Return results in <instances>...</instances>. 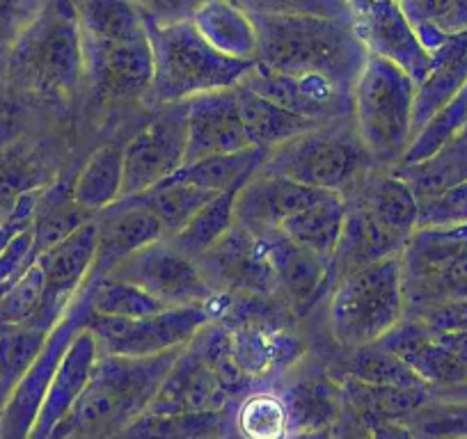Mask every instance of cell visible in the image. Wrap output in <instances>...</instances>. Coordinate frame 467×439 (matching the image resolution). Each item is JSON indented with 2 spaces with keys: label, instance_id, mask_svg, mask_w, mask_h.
Masks as SVG:
<instances>
[{
  "label": "cell",
  "instance_id": "obj_1",
  "mask_svg": "<svg viewBox=\"0 0 467 439\" xmlns=\"http://www.w3.org/2000/svg\"><path fill=\"white\" fill-rule=\"evenodd\" d=\"M259 35L254 65L286 76H323L353 92L367 60L356 24L314 15H253Z\"/></svg>",
  "mask_w": 467,
  "mask_h": 439
},
{
  "label": "cell",
  "instance_id": "obj_2",
  "mask_svg": "<svg viewBox=\"0 0 467 439\" xmlns=\"http://www.w3.org/2000/svg\"><path fill=\"white\" fill-rule=\"evenodd\" d=\"M182 351L151 357L99 355L88 387L51 439H110L150 410Z\"/></svg>",
  "mask_w": 467,
  "mask_h": 439
},
{
  "label": "cell",
  "instance_id": "obj_3",
  "mask_svg": "<svg viewBox=\"0 0 467 439\" xmlns=\"http://www.w3.org/2000/svg\"><path fill=\"white\" fill-rule=\"evenodd\" d=\"M250 383L253 378L236 360L229 327L213 318L182 348L147 412L182 414L227 410L248 392Z\"/></svg>",
  "mask_w": 467,
  "mask_h": 439
},
{
  "label": "cell",
  "instance_id": "obj_4",
  "mask_svg": "<svg viewBox=\"0 0 467 439\" xmlns=\"http://www.w3.org/2000/svg\"><path fill=\"white\" fill-rule=\"evenodd\" d=\"M145 19L154 51L150 94L161 106L236 87L254 66L250 60H236L215 51L188 16L159 21L145 15Z\"/></svg>",
  "mask_w": 467,
  "mask_h": 439
},
{
  "label": "cell",
  "instance_id": "obj_5",
  "mask_svg": "<svg viewBox=\"0 0 467 439\" xmlns=\"http://www.w3.org/2000/svg\"><path fill=\"white\" fill-rule=\"evenodd\" d=\"M417 83L394 62L367 56L353 87V124L376 165L397 168L412 142Z\"/></svg>",
  "mask_w": 467,
  "mask_h": 439
},
{
  "label": "cell",
  "instance_id": "obj_6",
  "mask_svg": "<svg viewBox=\"0 0 467 439\" xmlns=\"http://www.w3.org/2000/svg\"><path fill=\"white\" fill-rule=\"evenodd\" d=\"M406 318L401 254L385 257L341 277L330 302V330L356 351L380 342Z\"/></svg>",
  "mask_w": 467,
  "mask_h": 439
},
{
  "label": "cell",
  "instance_id": "obj_7",
  "mask_svg": "<svg viewBox=\"0 0 467 439\" xmlns=\"http://www.w3.org/2000/svg\"><path fill=\"white\" fill-rule=\"evenodd\" d=\"M12 71L37 92H74L85 78V53L74 0H42L15 39Z\"/></svg>",
  "mask_w": 467,
  "mask_h": 439
},
{
  "label": "cell",
  "instance_id": "obj_8",
  "mask_svg": "<svg viewBox=\"0 0 467 439\" xmlns=\"http://www.w3.org/2000/svg\"><path fill=\"white\" fill-rule=\"evenodd\" d=\"M344 122L348 119L323 124L275 147L262 169L341 197L350 195L376 169V160L358 136L356 124L346 127Z\"/></svg>",
  "mask_w": 467,
  "mask_h": 439
},
{
  "label": "cell",
  "instance_id": "obj_9",
  "mask_svg": "<svg viewBox=\"0 0 467 439\" xmlns=\"http://www.w3.org/2000/svg\"><path fill=\"white\" fill-rule=\"evenodd\" d=\"M406 316L467 300V225L417 227L401 252Z\"/></svg>",
  "mask_w": 467,
  "mask_h": 439
},
{
  "label": "cell",
  "instance_id": "obj_10",
  "mask_svg": "<svg viewBox=\"0 0 467 439\" xmlns=\"http://www.w3.org/2000/svg\"><path fill=\"white\" fill-rule=\"evenodd\" d=\"M213 318L211 304H186L133 318L89 313L88 330L97 339L101 355L151 357L186 348Z\"/></svg>",
  "mask_w": 467,
  "mask_h": 439
},
{
  "label": "cell",
  "instance_id": "obj_11",
  "mask_svg": "<svg viewBox=\"0 0 467 439\" xmlns=\"http://www.w3.org/2000/svg\"><path fill=\"white\" fill-rule=\"evenodd\" d=\"M89 313H92V309H89L88 289H83L78 298L69 304L65 316L53 327L37 360L30 364V369L26 371L19 384L12 389L10 398L0 410V439L30 437L39 410L44 405V398H47L48 387L53 383V375H56L57 366H60L62 357H65L67 348L71 346L76 334L88 325Z\"/></svg>",
  "mask_w": 467,
  "mask_h": 439
},
{
  "label": "cell",
  "instance_id": "obj_12",
  "mask_svg": "<svg viewBox=\"0 0 467 439\" xmlns=\"http://www.w3.org/2000/svg\"><path fill=\"white\" fill-rule=\"evenodd\" d=\"M108 275L140 286L165 307L211 304L220 298L218 291L200 271V263L179 252L168 239H161L129 254Z\"/></svg>",
  "mask_w": 467,
  "mask_h": 439
},
{
  "label": "cell",
  "instance_id": "obj_13",
  "mask_svg": "<svg viewBox=\"0 0 467 439\" xmlns=\"http://www.w3.org/2000/svg\"><path fill=\"white\" fill-rule=\"evenodd\" d=\"M186 101L168 103L142 131L124 145L122 197L140 195L183 168Z\"/></svg>",
  "mask_w": 467,
  "mask_h": 439
},
{
  "label": "cell",
  "instance_id": "obj_14",
  "mask_svg": "<svg viewBox=\"0 0 467 439\" xmlns=\"http://www.w3.org/2000/svg\"><path fill=\"white\" fill-rule=\"evenodd\" d=\"M197 263L220 295L280 298L262 236L239 222H234L232 230L211 245Z\"/></svg>",
  "mask_w": 467,
  "mask_h": 439
},
{
  "label": "cell",
  "instance_id": "obj_15",
  "mask_svg": "<svg viewBox=\"0 0 467 439\" xmlns=\"http://www.w3.org/2000/svg\"><path fill=\"white\" fill-rule=\"evenodd\" d=\"M83 53L85 76L106 97L131 98L151 92L154 51L147 28L119 37H83Z\"/></svg>",
  "mask_w": 467,
  "mask_h": 439
},
{
  "label": "cell",
  "instance_id": "obj_16",
  "mask_svg": "<svg viewBox=\"0 0 467 439\" xmlns=\"http://www.w3.org/2000/svg\"><path fill=\"white\" fill-rule=\"evenodd\" d=\"M97 245L99 236L97 218H94L92 222L67 236L62 243L39 254L37 263L44 271V300L33 321L35 327L51 332L57 321L65 316L69 304L88 284L97 259Z\"/></svg>",
  "mask_w": 467,
  "mask_h": 439
},
{
  "label": "cell",
  "instance_id": "obj_17",
  "mask_svg": "<svg viewBox=\"0 0 467 439\" xmlns=\"http://www.w3.org/2000/svg\"><path fill=\"white\" fill-rule=\"evenodd\" d=\"M356 30L369 56L401 66L417 85L429 76L433 53L424 46L415 26L392 0H369L356 12Z\"/></svg>",
  "mask_w": 467,
  "mask_h": 439
},
{
  "label": "cell",
  "instance_id": "obj_18",
  "mask_svg": "<svg viewBox=\"0 0 467 439\" xmlns=\"http://www.w3.org/2000/svg\"><path fill=\"white\" fill-rule=\"evenodd\" d=\"M241 85L317 124L353 119V92L337 87L323 76H286L254 65Z\"/></svg>",
  "mask_w": 467,
  "mask_h": 439
},
{
  "label": "cell",
  "instance_id": "obj_19",
  "mask_svg": "<svg viewBox=\"0 0 467 439\" xmlns=\"http://www.w3.org/2000/svg\"><path fill=\"white\" fill-rule=\"evenodd\" d=\"M253 145L245 133L234 87L188 98L183 165L209 158V156L244 151Z\"/></svg>",
  "mask_w": 467,
  "mask_h": 439
},
{
  "label": "cell",
  "instance_id": "obj_20",
  "mask_svg": "<svg viewBox=\"0 0 467 439\" xmlns=\"http://www.w3.org/2000/svg\"><path fill=\"white\" fill-rule=\"evenodd\" d=\"M332 190L305 186L282 174L259 169L234 197V215L236 222L253 231L280 230L286 220L294 218L307 206L317 204L318 199Z\"/></svg>",
  "mask_w": 467,
  "mask_h": 439
},
{
  "label": "cell",
  "instance_id": "obj_21",
  "mask_svg": "<svg viewBox=\"0 0 467 439\" xmlns=\"http://www.w3.org/2000/svg\"><path fill=\"white\" fill-rule=\"evenodd\" d=\"M97 259L89 280L108 275L129 254L165 239V231L159 218L138 197H122L97 213Z\"/></svg>",
  "mask_w": 467,
  "mask_h": 439
},
{
  "label": "cell",
  "instance_id": "obj_22",
  "mask_svg": "<svg viewBox=\"0 0 467 439\" xmlns=\"http://www.w3.org/2000/svg\"><path fill=\"white\" fill-rule=\"evenodd\" d=\"M383 348L401 357L426 384L435 392L458 387L467 380V366L451 352L433 327L403 318L380 342Z\"/></svg>",
  "mask_w": 467,
  "mask_h": 439
},
{
  "label": "cell",
  "instance_id": "obj_23",
  "mask_svg": "<svg viewBox=\"0 0 467 439\" xmlns=\"http://www.w3.org/2000/svg\"><path fill=\"white\" fill-rule=\"evenodd\" d=\"M259 236L266 245L277 295L285 300L286 307L303 313V309L312 307L314 300L330 284V261L294 243L280 230L259 231Z\"/></svg>",
  "mask_w": 467,
  "mask_h": 439
},
{
  "label": "cell",
  "instance_id": "obj_24",
  "mask_svg": "<svg viewBox=\"0 0 467 439\" xmlns=\"http://www.w3.org/2000/svg\"><path fill=\"white\" fill-rule=\"evenodd\" d=\"M99 355H101V351H99L97 339L85 325L74 337L71 346L67 348L65 357H62L60 366L53 375V383L48 387L44 405L28 439H51L53 430L65 421L83 389L88 387V380L92 375Z\"/></svg>",
  "mask_w": 467,
  "mask_h": 439
},
{
  "label": "cell",
  "instance_id": "obj_25",
  "mask_svg": "<svg viewBox=\"0 0 467 439\" xmlns=\"http://www.w3.org/2000/svg\"><path fill=\"white\" fill-rule=\"evenodd\" d=\"M467 85V30L444 37L433 51L429 76L417 85L412 138Z\"/></svg>",
  "mask_w": 467,
  "mask_h": 439
},
{
  "label": "cell",
  "instance_id": "obj_26",
  "mask_svg": "<svg viewBox=\"0 0 467 439\" xmlns=\"http://www.w3.org/2000/svg\"><path fill=\"white\" fill-rule=\"evenodd\" d=\"M346 197L360 201L385 230L397 234L399 239L410 240L420 220V201L415 190L406 179L399 177L394 169H371L365 181Z\"/></svg>",
  "mask_w": 467,
  "mask_h": 439
},
{
  "label": "cell",
  "instance_id": "obj_27",
  "mask_svg": "<svg viewBox=\"0 0 467 439\" xmlns=\"http://www.w3.org/2000/svg\"><path fill=\"white\" fill-rule=\"evenodd\" d=\"M188 19L223 56L250 62L257 60L259 35L253 15L232 0H202L192 7Z\"/></svg>",
  "mask_w": 467,
  "mask_h": 439
},
{
  "label": "cell",
  "instance_id": "obj_28",
  "mask_svg": "<svg viewBox=\"0 0 467 439\" xmlns=\"http://www.w3.org/2000/svg\"><path fill=\"white\" fill-rule=\"evenodd\" d=\"M236 101H239L241 119H244L245 133H248L250 145L257 149H275L312 128L323 127V124L312 122L298 113H291L286 107L277 106L271 98L253 92L245 85H236Z\"/></svg>",
  "mask_w": 467,
  "mask_h": 439
},
{
  "label": "cell",
  "instance_id": "obj_29",
  "mask_svg": "<svg viewBox=\"0 0 467 439\" xmlns=\"http://www.w3.org/2000/svg\"><path fill=\"white\" fill-rule=\"evenodd\" d=\"M234 428L227 410L159 414L142 412L110 439H229Z\"/></svg>",
  "mask_w": 467,
  "mask_h": 439
},
{
  "label": "cell",
  "instance_id": "obj_30",
  "mask_svg": "<svg viewBox=\"0 0 467 439\" xmlns=\"http://www.w3.org/2000/svg\"><path fill=\"white\" fill-rule=\"evenodd\" d=\"M94 218H97V213L83 209L74 199V186L69 188L67 183H56V186L44 188L33 218L35 261H37L39 254L51 250L53 245L62 243L67 236L92 222Z\"/></svg>",
  "mask_w": 467,
  "mask_h": 439
},
{
  "label": "cell",
  "instance_id": "obj_31",
  "mask_svg": "<svg viewBox=\"0 0 467 439\" xmlns=\"http://www.w3.org/2000/svg\"><path fill=\"white\" fill-rule=\"evenodd\" d=\"M346 199L339 192H327L317 204L307 206L280 227L282 234L289 236L294 243L312 250L314 254L332 263L339 248L341 231H344Z\"/></svg>",
  "mask_w": 467,
  "mask_h": 439
},
{
  "label": "cell",
  "instance_id": "obj_32",
  "mask_svg": "<svg viewBox=\"0 0 467 439\" xmlns=\"http://www.w3.org/2000/svg\"><path fill=\"white\" fill-rule=\"evenodd\" d=\"M282 396H285L286 410H289L291 433L294 434L332 428L346 403L341 383L321 378V375L298 380Z\"/></svg>",
  "mask_w": 467,
  "mask_h": 439
},
{
  "label": "cell",
  "instance_id": "obj_33",
  "mask_svg": "<svg viewBox=\"0 0 467 439\" xmlns=\"http://www.w3.org/2000/svg\"><path fill=\"white\" fill-rule=\"evenodd\" d=\"M268 149H257L250 147L244 151H234V154H218L209 158L195 160L191 165L179 168L170 181L192 183V186L209 188V190L224 192V190H241L254 174L262 169L266 163ZM165 181V179H163Z\"/></svg>",
  "mask_w": 467,
  "mask_h": 439
},
{
  "label": "cell",
  "instance_id": "obj_34",
  "mask_svg": "<svg viewBox=\"0 0 467 439\" xmlns=\"http://www.w3.org/2000/svg\"><path fill=\"white\" fill-rule=\"evenodd\" d=\"M389 169H394L399 177L410 183L417 201L467 183V124L431 158L415 165H397Z\"/></svg>",
  "mask_w": 467,
  "mask_h": 439
},
{
  "label": "cell",
  "instance_id": "obj_35",
  "mask_svg": "<svg viewBox=\"0 0 467 439\" xmlns=\"http://www.w3.org/2000/svg\"><path fill=\"white\" fill-rule=\"evenodd\" d=\"M344 398L360 416H376L383 421H403L406 424L415 412L433 401L431 389L408 387H383V384H367L360 380H341Z\"/></svg>",
  "mask_w": 467,
  "mask_h": 439
},
{
  "label": "cell",
  "instance_id": "obj_36",
  "mask_svg": "<svg viewBox=\"0 0 467 439\" xmlns=\"http://www.w3.org/2000/svg\"><path fill=\"white\" fill-rule=\"evenodd\" d=\"M124 145L108 142L99 147L74 181V199L92 213H101L122 199Z\"/></svg>",
  "mask_w": 467,
  "mask_h": 439
},
{
  "label": "cell",
  "instance_id": "obj_37",
  "mask_svg": "<svg viewBox=\"0 0 467 439\" xmlns=\"http://www.w3.org/2000/svg\"><path fill=\"white\" fill-rule=\"evenodd\" d=\"M215 195H220V192L192 186V183L165 179V181L156 183L150 190L133 197H138L159 218V222L163 225L165 239H172L174 234H179L195 218L197 210L209 204Z\"/></svg>",
  "mask_w": 467,
  "mask_h": 439
},
{
  "label": "cell",
  "instance_id": "obj_38",
  "mask_svg": "<svg viewBox=\"0 0 467 439\" xmlns=\"http://www.w3.org/2000/svg\"><path fill=\"white\" fill-rule=\"evenodd\" d=\"M48 334L51 332L28 322H0V410L30 364L37 360Z\"/></svg>",
  "mask_w": 467,
  "mask_h": 439
},
{
  "label": "cell",
  "instance_id": "obj_39",
  "mask_svg": "<svg viewBox=\"0 0 467 439\" xmlns=\"http://www.w3.org/2000/svg\"><path fill=\"white\" fill-rule=\"evenodd\" d=\"M239 439H289L291 421L285 396L275 392H250L232 414Z\"/></svg>",
  "mask_w": 467,
  "mask_h": 439
},
{
  "label": "cell",
  "instance_id": "obj_40",
  "mask_svg": "<svg viewBox=\"0 0 467 439\" xmlns=\"http://www.w3.org/2000/svg\"><path fill=\"white\" fill-rule=\"evenodd\" d=\"M239 190H224L215 195L206 206H202L195 218L183 227L179 234L168 239L179 252L191 259H200L213 243H218L224 234L234 227L236 215H234V197Z\"/></svg>",
  "mask_w": 467,
  "mask_h": 439
},
{
  "label": "cell",
  "instance_id": "obj_41",
  "mask_svg": "<svg viewBox=\"0 0 467 439\" xmlns=\"http://www.w3.org/2000/svg\"><path fill=\"white\" fill-rule=\"evenodd\" d=\"M89 298V309L99 316H150V313L163 311L165 307L161 300L142 291L131 281L117 280V277L103 275L89 280L85 284Z\"/></svg>",
  "mask_w": 467,
  "mask_h": 439
},
{
  "label": "cell",
  "instance_id": "obj_42",
  "mask_svg": "<svg viewBox=\"0 0 467 439\" xmlns=\"http://www.w3.org/2000/svg\"><path fill=\"white\" fill-rule=\"evenodd\" d=\"M346 378L360 380V383L367 384H383V387L431 389L401 357H397L392 351L380 346V343L356 348V352H353L348 362Z\"/></svg>",
  "mask_w": 467,
  "mask_h": 439
},
{
  "label": "cell",
  "instance_id": "obj_43",
  "mask_svg": "<svg viewBox=\"0 0 467 439\" xmlns=\"http://www.w3.org/2000/svg\"><path fill=\"white\" fill-rule=\"evenodd\" d=\"M467 124V85L415 133L399 165H415L438 154Z\"/></svg>",
  "mask_w": 467,
  "mask_h": 439
},
{
  "label": "cell",
  "instance_id": "obj_44",
  "mask_svg": "<svg viewBox=\"0 0 467 439\" xmlns=\"http://www.w3.org/2000/svg\"><path fill=\"white\" fill-rule=\"evenodd\" d=\"M406 424L420 437H467V403L431 401Z\"/></svg>",
  "mask_w": 467,
  "mask_h": 439
},
{
  "label": "cell",
  "instance_id": "obj_45",
  "mask_svg": "<svg viewBox=\"0 0 467 439\" xmlns=\"http://www.w3.org/2000/svg\"><path fill=\"white\" fill-rule=\"evenodd\" d=\"M250 15H314L356 21L348 0H232Z\"/></svg>",
  "mask_w": 467,
  "mask_h": 439
},
{
  "label": "cell",
  "instance_id": "obj_46",
  "mask_svg": "<svg viewBox=\"0 0 467 439\" xmlns=\"http://www.w3.org/2000/svg\"><path fill=\"white\" fill-rule=\"evenodd\" d=\"M403 15L415 26L431 53L444 42L451 16V0H399Z\"/></svg>",
  "mask_w": 467,
  "mask_h": 439
},
{
  "label": "cell",
  "instance_id": "obj_47",
  "mask_svg": "<svg viewBox=\"0 0 467 439\" xmlns=\"http://www.w3.org/2000/svg\"><path fill=\"white\" fill-rule=\"evenodd\" d=\"M467 225V183L420 201L417 227Z\"/></svg>",
  "mask_w": 467,
  "mask_h": 439
},
{
  "label": "cell",
  "instance_id": "obj_48",
  "mask_svg": "<svg viewBox=\"0 0 467 439\" xmlns=\"http://www.w3.org/2000/svg\"><path fill=\"white\" fill-rule=\"evenodd\" d=\"M39 5L42 0H0V44L19 37Z\"/></svg>",
  "mask_w": 467,
  "mask_h": 439
},
{
  "label": "cell",
  "instance_id": "obj_49",
  "mask_svg": "<svg viewBox=\"0 0 467 439\" xmlns=\"http://www.w3.org/2000/svg\"><path fill=\"white\" fill-rule=\"evenodd\" d=\"M360 421L365 424L371 439H420V434H417L410 425L403 424V421H383L376 419V416H360Z\"/></svg>",
  "mask_w": 467,
  "mask_h": 439
},
{
  "label": "cell",
  "instance_id": "obj_50",
  "mask_svg": "<svg viewBox=\"0 0 467 439\" xmlns=\"http://www.w3.org/2000/svg\"><path fill=\"white\" fill-rule=\"evenodd\" d=\"M332 439H371V434L367 433L365 424L360 421V416L353 412V407L348 403H344L339 416L332 424Z\"/></svg>",
  "mask_w": 467,
  "mask_h": 439
},
{
  "label": "cell",
  "instance_id": "obj_51",
  "mask_svg": "<svg viewBox=\"0 0 467 439\" xmlns=\"http://www.w3.org/2000/svg\"><path fill=\"white\" fill-rule=\"evenodd\" d=\"M131 3L140 7L145 15L154 16L159 21L179 19L183 7V0H131Z\"/></svg>",
  "mask_w": 467,
  "mask_h": 439
},
{
  "label": "cell",
  "instance_id": "obj_52",
  "mask_svg": "<svg viewBox=\"0 0 467 439\" xmlns=\"http://www.w3.org/2000/svg\"><path fill=\"white\" fill-rule=\"evenodd\" d=\"M24 230H28V227L19 225L15 220H3V222H0V257H3V252L7 250V245L15 240V236Z\"/></svg>",
  "mask_w": 467,
  "mask_h": 439
},
{
  "label": "cell",
  "instance_id": "obj_53",
  "mask_svg": "<svg viewBox=\"0 0 467 439\" xmlns=\"http://www.w3.org/2000/svg\"><path fill=\"white\" fill-rule=\"evenodd\" d=\"M433 401H447V403H467V380L458 387L442 389V392L433 393Z\"/></svg>",
  "mask_w": 467,
  "mask_h": 439
},
{
  "label": "cell",
  "instance_id": "obj_54",
  "mask_svg": "<svg viewBox=\"0 0 467 439\" xmlns=\"http://www.w3.org/2000/svg\"><path fill=\"white\" fill-rule=\"evenodd\" d=\"M289 439H332V430H307V433H296Z\"/></svg>",
  "mask_w": 467,
  "mask_h": 439
},
{
  "label": "cell",
  "instance_id": "obj_55",
  "mask_svg": "<svg viewBox=\"0 0 467 439\" xmlns=\"http://www.w3.org/2000/svg\"><path fill=\"white\" fill-rule=\"evenodd\" d=\"M348 3H350V7H353V10H362V7H365L367 5V3H369V0H348Z\"/></svg>",
  "mask_w": 467,
  "mask_h": 439
},
{
  "label": "cell",
  "instance_id": "obj_56",
  "mask_svg": "<svg viewBox=\"0 0 467 439\" xmlns=\"http://www.w3.org/2000/svg\"><path fill=\"white\" fill-rule=\"evenodd\" d=\"M420 439H467V437H420Z\"/></svg>",
  "mask_w": 467,
  "mask_h": 439
},
{
  "label": "cell",
  "instance_id": "obj_57",
  "mask_svg": "<svg viewBox=\"0 0 467 439\" xmlns=\"http://www.w3.org/2000/svg\"><path fill=\"white\" fill-rule=\"evenodd\" d=\"M392 3H399V0H392Z\"/></svg>",
  "mask_w": 467,
  "mask_h": 439
}]
</instances>
